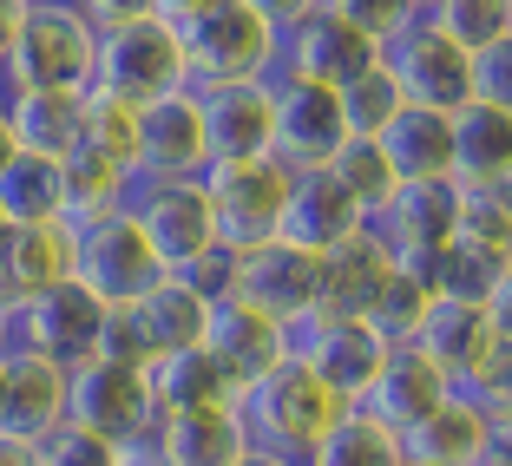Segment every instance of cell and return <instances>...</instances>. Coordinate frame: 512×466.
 <instances>
[{
  "label": "cell",
  "mask_w": 512,
  "mask_h": 466,
  "mask_svg": "<svg viewBox=\"0 0 512 466\" xmlns=\"http://www.w3.org/2000/svg\"><path fill=\"white\" fill-rule=\"evenodd\" d=\"M237 466H296V460H276V453H256V447H243V453H237Z\"/></svg>",
  "instance_id": "obj_46"
},
{
  "label": "cell",
  "mask_w": 512,
  "mask_h": 466,
  "mask_svg": "<svg viewBox=\"0 0 512 466\" xmlns=\"http://www.w3.org/2000/svg\"><path fill=\"white\" fill-rule=\"evenodd\" d=\"M211 151H204V112L197 92H165L138 106V178H204Z\"/></svg>",
  "instance_id": "obj_20"
},
{
  "label": "cell",
  "mask_w": 512,
  "mask_h": 466,
  "mask_svg": "<svg viewBox=\"0 0 512 466\" xmlns=\"http://www.w3.org/2000/svg\"><path fill=\"white\" fill-rule=\"evenodd\" d=\"M447 145L453 191H512V106L467 99L460 112H447Z\"/></svg>",
  "instance_id": "obj_19"
},
{
  "label": "cell",
  "mask_w": 512,
  "mask_h": 466,
  "mask_svg": "<svg viewBox=\"0 0 512 466\" xmlns=\"http://www.w3.org/2000/svg\"><path fill=\"white\" fill-rule=\"evenodd\" d=\"M335 99H342V132L348 138H381V125L401 112V92H394V79L381 66H368L362 79H348Z\"/></svg>",
  "instance_id": "obj_40"
},
{
  "label": "cell",
  "mask_w": 512,
  "mask_h": 466,
  "mask_svg": "<svg viewBox=\"0 0 512 466\" xmlns=\"http://www.w3.org/2000/svg\"><path fill=\"white\" fill-rule=\"evenodd\" d=\"M99 322H106V309L79 283H60V289H46V296H27L7 309V348L79 368L92 355V342H99Z\"/></svg>",
  "instance_id": "obj_13"
},
{
  "label": "cell",
  "mask_w": 512,
  "mask_h": 466,
  "mask_svg": "<svg viewBox=\"0 0 512 466\" xmlns=\"http://www.w3.org/2000/svg\"><path fill=\"white\" fill-rule=\"evenodd\" d=\"M132 184H138V171L112 165V158H99V151H86V145H73V151L60 158V224L79 237L86 224L125 211Z\"/></svg>",
  "instance_id": "obj_30"
},
{
  "label": "cell",
  "mask_w": 512,
  "mask_h": 466,
  "mask_svg": "<svg viewBox=\"0 0 512 466\" xmlns=\"http://www.w3.org/2000/svg\"><path fill=\"white\" fill-rule=\"evenodd\" d=\"M145 388L158 414H191V407H237L230 381L217 375V361L204 348H171V355H151Z\"/></svg>",
  "instance_id": "obj_33"
},
{
  "label": "cell",
  "mask_w": 512,
  "mask_h": 466,
  "mask_svg": "<svg viewBox=\"0 0 512 466\" xmlns=\"http://www.w3.org/2000/svg\"><path fill=\"white\" fill-rule=\"evenodd\" d=\"M473 466H512V453H506V440H499V447H493V453H480V460H473Z\"/></svg>",
  "instance_id": "obj_48"
},
{
  "label": "cell",
  "mask_w": 512,
  "mask_h": 466,
  "mask_svg": "<svg viewBox=\"0 0 512 466\" xmlns=\"http://www.w3.org/2000/svg\"><path fill=\"white\" fill-rule=\"evenodd\" d=\"M289 355H296L342 407H362L368 388H375V375H381V361H388V342H381L368 322H296V329H289Z\"/></svg>",
  "instance_id": "obj_15"
},
{
  "label": "cell",
  "mask_w": 512,
  "mask_h": 466,
  "mask_svg": "<svg viewBox=\"0 0 512 466\" xmlns=\"http://www.w3.org/2000/svg\"><path fill=\"white\" fill-rule=\"evenodd\" d=\"M355 230H368L362 204L335 184V171H296L289 178V197H283V224H276V243H289V250L302 256H329L342 250Z\"/></svg>",
  "instance_id": "obj_18"
},
{
  "label": "cell",
  "mask_w": 512,
  "mask_h": 466,
  "mask_svg": "<svg viewBox=\"0 0 512 466\" xmlns=\"http://www.w3.org/2000/svg\"><path fill=\"white\" fill-rule=\"evenodd\" d=\"M66 427V368L0 348V447L33 453Z\"/></svg>",
  "instance_id": "obj_16"
},
{
  "label": "cell",
  "mask_w": 512,
  "mask_h": 466,
  "mask_svg": "<svg viewBox=\"0 0 512 466\" xmlns=\"http://www.w3.org/2000/svg\"><path fill=\"white\" fill-rule=\"evenodd\" d=\"M204 204H211V230L217 250L243 256L276 243L283 224V197H289V171L276 158H243V165H204Z\"/></svg>",
  "instance_id": "obj_6"
},
{
  "label": "cell",
  "mask_w": 512,
  "mask_h": 466,
  "mask_svg": "<svg viewBox=\"0 0 512 466\" xmlns=\"http://www.w3.org/2000/svg\"><path fill=\"white\" fill-rule=\"evenodd\" d=\"M381 73L394 79L401 106H421V112H460L473 99V60L460 53L453 40H440L434 27L421 20V0L394 40H381Z\"/></svg>",
  "instance_id": "obj_9"
},
{
  "label": "cell",
  "mask_w": 512,
  "mask_h": 466,
  "mask_svg": "<svg viewBox=\"0 0 512 466\" xmlns=\"http://www.w3.org/2000/svg\"><path fill=\"white\" fill-rule=\"evenodd\" d=\"M53 217H60V165L20 151L0 171V224H53Z\"/></svg>",
  "instance_id": "obj_36"
},
{
  "label": "cell",
  "mask_w": 512,
  "mask_h": 466,
  "mask_svg": "<svg viewBox=\"0 0 512 466\" xmlns=\"http://www.w3.org/2000/svg\"><path fill=\"white\" fill-rule=\"evenodd\" d=\"M421 20L440 33V40L460 46L467 60L512 46V7L506 0H421Z\"/></svg>",
  "instance_id": "obj_34"
},
{
  "label": "cell",
  "mask_w": 512,
  "mask_h": 466,
  "mask_svg": "<svg viewBox=\"0 0 512 466\" xmlns=\"http://www.w3.org/2000/svg\"><path fill=\"white\" fill-rule=\"evenodd\" d=\"M158 276H165L158 256L145 250V237H138V224L125 211L99 217V224H86L73 237V283L86 289L99 309H132Z\"/></svg>",
  "instance_id": "obj_11"
},
{
  "label": "cell",
  "mask_w": 512,
  "mask_h": 466,
  "mask_svg": "<svg viewBox=\"0 0 512 466\" xmlns=\"http://www.w3.org/2000/svg\"><path fill=\"white\" fill-rule=\"evenodd\" d=\"M506 335H512V302H506V309L434 302L407 348H421L453 394H506V368H512Z\"/></svg>",
  "instance_id": "obj_5"
},
{
  "label": "cell",
  "mask_w": 512,
  "mask_h": 466,
  "mask_svg": "<svg viewBox=\"0 0 512 466\" xmlns=\"http://www.w3.org/2000/svg\"><path fill=\"white\" fill-rule=\"evenodd\" d=\"M0 348H7V302H0Z\"/></svg>",
  "instance_id": "obj_50"
},
{
  "label": "cell",
  "mask_w": 512,
  "mask_h": 466,
  "mask_svg": "<svg viewBox=\"0 0 512 466\" xmlns=\"http://www.w3.org/2000/svg\"><path fill=\"white\" fill-rule=\"evenodd\" d=\"M73 283V230L53 217V224H7L0 237V302L14 309L27 296Z\"/></svg>",
  "instance_id": "obj_25"
},
{
  "label": "cell",
  "mask_w": 512,
  "mask_h": 466,
  "mask_svg": "<svg viewBox=\"0 0 512 466\" xmlns=\"http://www.w3.org/2000/svg\"><path fill=\"white\" fill-rule=\"evenodd\" d=\"M453 237H460V243H480V250L512 256V191H460Z\"/></svg>",
  "instance_id": "obj_41"
},
{
  "label": "cell",
  "mask_w": 512,
  "mask_h": 466,
  "mask_svg": "<svg viewBox=\"0 0 512 466\" xmlns=\"http://www.w3.org/2000/svg\"><path fill=\"white\" fill-rule=\"evenodd\" d=\"M453 211H460L453 184H394L388 204L368 217V230L394 250V263H421L453 243Z\"/></svg>",
  "instance_id": "obj_21"
},
{
  "label": "cell",
  "mask_w": 512,
  "mask_h": 466,
  "mask_svg": "<svg viewBox=\"0 0 512 466\" xmlns=\"http://www.w3.org/2000/svg\"><path fill=\"white\" fill-rule=\"evenodd\" d=\"M342 414L348 407L335 401L296 355H283L270 375L256 381V388H243V401H237L243 440H250L256 453H276V460H296V466L316 453V440L329 434Z\"/></svg>",
  "instance_id": "obj_4"
},
{
  "label": "cell",
  "mask_w": 512,
  "mask_h": 466,
  "mask_svg": "<svg viewBox=\"0 0 512 466\" xmlns=\"http://www.w3.org/2000/svg\"><path fill=\"white\" fill-rule=\"evenodd\" d=\"M243 440L237 407H191V414H158L145 453V466H237Z\"/></svg>",
  "instance_id": "obj_24"
},
{
  "label": "cell",
  "mask_w": 512,
  "mask_h": 466,
  "mask_svg": "<svg viewBox=\"0 0 512 466\" xmlns=\"http://www.w3.org/2000/svg\"><path fill=\"white\" fill-rule=\"evenodd\" d=\"M388 276H394V250L375 230H355L342 250L322 256V289H316V316L309 322H362Z\"/></svg>",
  "instance_id": "obj_23"
},
{
  "label": "cell",
  "mask_w": 512,
  "mask_h": 466,
  "mask_svg": "<svg viewBox=\"0 0 512 466\" xmlns=\"http://www.w3.org/2000/svg\"><path fill=\"white\" fill-rule=\"evenodd\" d=\"M27 460L33 466H125V453L106 447V440H92V434H79V427H60V434L40 440Z\"/></svg>",
  "instance_id": "obj_42"
},
{
  "label": "cell",
  "mask_w": 512,
  "mask_h": 466,
  "mask_svg": "<svg viewBox=\"0 0 512 466\" xmlns=\"http://www.w3.org/2000/svg\"><path fill=\"white\" fill-rule=\"evenodd\" d=\"M512 427L493 421L473 394H447L414 434H401V460L407 466H473L480 453H493Z\"/></svg>",
  "instance_id": "obj_22"
},
{
  "label": "cell",
  "mask_w": 512,
  "mask_h": 466,
  "mask_svg": "<svg viewBox=\"0 0 512 466\" xmlns=\"http://www.w3.org/2000/svg\"><path fill=\"white\" fill-rule=\"evenodd\" d=\"M0 466H33L27 453H14V447H0Z\"/></svg>",
  "instance_id": "obj_49"
},
{
  "label": "cell",
  "mask_w": 512,
  "mask_h": 466,
  "mask_svg": "<svg viewBox=\"0 0 512 466\" xmlns=\"http://www.w3.org/2000/svg\"><path fill=\"white\" fill-rule=\"evenodd\" d=\"M66 427L106 440V447H145L158 427L145 368H112V361H79L66 368Z\"/></svg>",
  "instance_id": "obj_8"
},
{
  "label": "cell",
  "mask_w": 512,
  "mask_h": 466,
  "mask_svg": "<svg viewBox=\"0 0 512 466\" xmlns=\"http://www.w3.org/2000/svg\"><path fill=\"white\" fill-rule=\"evenodd\" d=\"M421 270V283L434 289V302H473V309H506L512 302V256L480 250V243H460L453 237L447 250L407 263Z\"/></svg>",
  "instance_id": "obj_28"
},
{
  "label": "cell",
  "mask_w": 512,
  "mask_h": 466,
  "mask_svg": "<svg viewBox=\"0 0 512 466\" xmlns=\"http://www.w3.org/2000/svg\"><path fill=\"white\" fill-rule=\"evenodd\" d=\"M79 145L112 158V165H125V171H138V106H125V99L92 86L79 99Z\"/></svg>",
  "instance_id": "obj_37"
},
{
  "label": "cell",
  "mask_w": 512,
  "mask_h": 466,
  "mask_svg": "<svg viewBox=\"0 0 512 466\" xmlns=\"http://www.w3.org/2000/svg\"><path fill=\"white\" fill-rule=\"evenodd\" d=\"M302 466H407V460H401V440H394L388 427L368 421L362 407H348L342 421L316 440V453Z\"/></svg>",
  "instance_id": "obj_35"
},
{
  "label": "cell",
  "mask_w": 512,
  "mask_h": 466,
  "mask_svg": "<svg viewBox=\"0 0 512 466\" xmlns=\"http://www.w3.org/2000/svg\"><path fill=\"white\" fill-rule=\"evenodd\" d=\"M158 20L184 46V79L197 92L211 86H270L283 66V33H276L263 0H151Z\"/></svg>",
  "instance_id": "obj_1"
},
{
  "label": "cell",
  "mask_w": 512,
  "mask_h": 466,
  "mask_svg": "<svg viewBox=\"0 0 512 466\" xmlns=\"http://www.w3.org/2000/svg\"><path fill=\"white\" fill-rule=\"evenodd\" d=\"M348 145L342 132V99L335 86H316V79L276 73L270 79V158L296 178V171H322L335 151Z\"/></svg>",
  "instance_id": "obj_10"
},
{
  "label": "cell",
  "mask_w": 512,
  "mask_h": 466,
  "mask_svg": "<svg viewBox=\"0 0 512 466\" xmlns=\"http://www.w3.org/2000/svg\"><path fill=\"white\" fill-rule=\"evenodd\" d=\"M197 112H204L211 165L270 158V86H211V92H197Z\"/></svg>",
  "instance_id": "obj_26"
},
{
  "label": "cell",
  "mask_w": 512,
  "mask_h": 466,
  "mask_svg": "<svg viewBox=\"0 0 512 466\" xmlns=\"http://www.w3.org/2000/svg\"><path fill=\"white\" fill-rule=\"evenodd\" d=\"M86 361H112V368H151V348H145V335H138L132 309H106V322H99V342H92Z\"/></svg>",
  "instance_id": "obj_43"
},
{
  "label": "cell",
  "mask_w": 512,
  "mask_h": 466,
  "mask_svg": "<svg viewBox=\"0 0 512 466\" xmlns=\"http://www.w3.org/2000/svg\"><path fill=\"white\" fill-rule=\"evenodd\" d=\"M434 309V289L421 283V270H407V263H394V276L381 283V296H375V309H368V329L381 335L388 348H407L414 342V329H421V316Z\"/></svg>",
  "instance_id": "obj_38"
},
{
  "label": "cell",
  "mask_w": 512,
  "mask_h": 466,
  "mask_svg": "<svg viewBox=\"0 0 512 466\" xmlns=\"http://www.w3.org/2000/svg\"><path fill=\"white\" fill-rule=\"evenodd\" d=\"M79 14L99 33V60H92V86L125 99V106H151L165 92H184V46L178 33L158 20L151 0H79Z\"/></svg>",
  "instance_id": "obj_2"
},
{
  "label": "cell",
  "mask_w": 512,
  "mask_h": 466,
  "mask_svg": "<svg viewBox=\"0 0 512 466\" xmlns=\"http://www.w3.org/2000/svg\"><path fill=\"white\" fill-rule=\"evenodd\" d=\"M335 7H342L348 20H355V27L368 33V40H394V33L407 27V14H414V0H335Z\"/></svg>",
  "instance_id": "obj_44"
},
{
  "label": "cell",
  "mask_w": 512,
  "mask_h": 466,
  "mask_svg": "<svg viewBox=\"0 0 512 466\" xmlns=\"http://www.w3.org/2000/svg\"><path fill=\"white\" fill-rule=\"evenodd\" d=\"M447 394L453 388L440 381V368L421 355V348H388V361H381V375H375V388H368L362 414H368V421H381L394 440H401V434H414V427H421Z\"/></svg>",
  "instance_id": "obj_27"
},
{
  "label": "cell",
  "mask_w": 512,
  "mask_h": 466,
  "mask_svg": "<svg viewBox=\"0 0 512 466\" xmlns=\"http://www.w3.org/2000/svg\"><path fill=\"white\" fill-rule=\"evenodd\" d=\"M204 355L217 361V375L230 381V394L243 401V388H256V381L270 375L276 361L289 355V329L270 316H256V309H243V302L217 296L211 302V322H204Z\"/></svg>",
  "instance_id": "obj_17"
},
{
  "label": "cell",
  "mask_w": 512,
  "mask_h": 466,
  "mask_svg": "<svg viewBox=\"0 0 512 466\" xmlns=\"http://www.w3.org/2000/svg\"><path fill=\"white\" fill-rule=\"evenodd\" d=\"M316 289H322V256H302L289 250V243H263V250H243L230 256V302H243V309H256V316L283 322V329H296V322L316 316Z\"/></svg>",
  "instance_id": "obj_12"
},
{
  "label": "cell",
  "mask_w": 512,
  "mask_h": 466,
  "mask_svg": "<svg viewBox=\"0 0 512 466\" xmlns=\"http://www.w3.org/2000/svg\"><path fill=\"white\" fill-rule=\"evenodd\" d=\"M132 322L145 335L151 355H171V348H197L204 342V322H211V296H197L178 276H158L145 296L132 302Z\"/></svg>",
  "instance_id": "obj_32"
},
{
  "label": "cell",
  "mask_w": 512,
  "mask_h": 466,
  "mask_svg": "<svg viewBox=\"0 0 512 466\" xmlns=\"http://www.w3.org/2000/svg\"><path fill=\"white\" fill-rule=\"evenodd\" d=\"M14 158H20V151H14V132H7V112H0V171L14 165Z\"/></svg>",
  "instance_id": "obj_47"
},
{
  "label": "cell",
  "mask_w": 512,
  "mask_h": 466,
  "mask_svg": "<svg viewBox=\"0 0 512 466\" xmlns=\"http://www.w3.org/2000/svg\"><path fill=\"white\" fill-rule=\"evenodd\" d=\"M375 60H381V46L335 0H309V14L283 33V66L276 73H296V79H316V86L342 92L348 79H362Z\"/></svg>",
  "instance_id": "obj_14"
},
{
  "label": "cell",
  "mask_w": 512,
  "mask_h": 466,
  "mask_svg": "<svg viewBox=\"0 0 512 466\" xmlns=\"http://www.w3.org/2000/svg\"><path fill=\"white\" fill-rule=\"evenodd\" d=\"M79 99H86V92H0L14 151L60 165L66 151L79 145Z\"/></svg>",
  "instance_id": "obj_31"
},
{
  "label": "cell",
  "mask_w": 512,
  "mask_h": 466,
  "mask_svg": "<svg viewBox=\"0 0 512 466\" xmlns=\"http://www.w3.org/2000/svg\"><path fill=\"white\" fill-rule=\"evenodd\" d=\"M375 151L388 158L394 184H447V165H453V145H447V112L401 106L388 125H381Z\"/></svg>",
  "instance_id": "obj_29"
},
{
  "label": "cell",
  "mask_w": 512,
  "mask_h": 466,
  "mask_svg": "<svg viewBox=\"0 0 512 466\" xmlns=\"http://www.w3.org/2000/svg\"><path fill=\"white\" fill-rule=\"evenodd\" d=\"M99 33L79 0H20L14 46L0 60V92H92Z\"/></svg>",
  "instance_id": "obj_3"
},
{
  "label": "cell",
  "mask_w": 512,
  "mask_h": 466,
  "mask_svg": "<svg viewBox=\"0 0 512 466\" xmlns=\"http://www.w3.org/2000/svg\"><path fill=\"white\" fill-rule=\"evenodd\" d=\"M0 237H7V224H0Z\"/></svg>",
  "instance_id": "obj_51"
},
{
  "label": "cell",
  "mask_w": 512,
  "mask_h": 466,
  "mask_svg": "<svg viewBox=\"0 0 512 466\" xmlns=\"http://www.w3.org/2000/svg\"><path fill=\"white\" fill-rule=\"evenodd\" d=\"M125 217L138 224V237H145V250L158 256L165 276H184L191 263H204L217 250L211 204H204L197 178H138L132 197H125Z\"/></svg>",
  "instance_id": "obj_7"
},
{
  "label": "cell",
  "mask_w": 512,
  "mask_h": 466,
  "mask_svg": "<svg viewBox=\"0 0 512 466\" xmlns=\"http://www.w3.org/2000/svg\"><path fill=\"white\" fill-rule=\"evenodd\" d=\"M329 171H335V184L362 204V217H375L381 204H388V191H394V171H388V158L375 151V138H348V145L329 158Z\"/></svg>",
  "instance_id": "obj_39"
},
{
  "label": "cell",
  "mask_w": 512,
  "mask_h": 466,
  "mask_svg": "<svg viewBox=\"0 0 512 466\" xmlns=\"http://www.w3.org/2000/svg\"><path fill=\"white\" fill-rule=\"evenodd\" d=\"M14 27H20V0H0V60H7V46H14Z\"/></svg>",
  "instance_id": "obj_45"
}]
</instances>
